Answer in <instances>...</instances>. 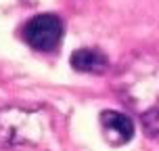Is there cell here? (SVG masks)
Returning a JSON list of instances; mask_svg holds the SVG:
<instances>
[{
	"mask_svg": "<svg viewBox=\"0 0 159 151\" xmlns=\"http://www.w3.org/2000/svg\"><path fill=\"white\" fill-rule=\"evenodd\" d=\"M119 99L143 116L159 111V59L151 53H134L115 76Z\"/></svg>",
	"mask_w": 159,
	"mask_h": 151,
	"instance_id": "1",
	"label": "cell"
},
{
	"mask_svg": "<svg viewBox=\"0 0 159 151\" xmlns=\"http://www.w3.org/2000/svg\"><path fill=\"white\" fill-rule=\"evenodd\" d=\"M71 65L73 69L84 73H103L107 72L109 61L98 48H80L71 55Z\"/></svg>",
	"mask_w": 159,
	"mask_h": 151,
	"instance_id": "4",
	"label": "cell"
},
{
	"mask_svg": "<svg viewBox=\"0 0 159 151\" xmlns=\"http://www.w3.org/2000/svg\"><path fill=\"white\" fill-rule=\"evenodd\" d=\"M103 134L111 145H124L134 136V122L126 113L119 111H103L101 113Z\"/></svg>",
	"mask_w": 159,
	"mask_h": 151,
	"instance_id": "3",
	"label": "cell"
},
{
	"mask_svg": "<svg viewBox=\"0 0 159 151\" xmlns=\"http://www.w3.org/2000/svg\"><path fill=\"white\" fill-rule=\"evenodd\" d=\"M23 38L36 50H55L63 38V21L57 15H38L25 25Z\"/></svg>",
	"mask_w": 159,
	"mask_h": 151,
	"instance_id": "2",
	"label": "cell"
}]
</instances>
